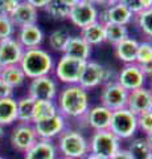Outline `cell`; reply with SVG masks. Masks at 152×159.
I'll list each match as a JSON object with an SVG mask.
<instances>
[{
    "label": "cell",
    "instance_id": "1",
    "mask_svg": "<svg viewBox=\"0 0 152 159\" xmlns=\"http://www.w3.org/2000/svg\"><path fill=\"white\" fill-rule=\"evenodd\" d=\"M58 113L65 118L82 119L90 109L89 93L78 84L66 85L57 96Z\"/></svg>",
    "mask_w": 152,
    "mask_h": 159
},
{
    "label": "cell",
    "instance_id": "2",
    "mask_svg": "<svg viewBox=\"0 0 152 159\" xmlns=\"http://www.w3.org/2000/svg\"><path fill=\"white\" fill-rule=\"evenodd\" d=\"M19 65L21 66L27 78L33 80L42 76H50L54 70L56 64L50 53L38 47L25 49Z\"/></svg>",
    "mask_w": 152,
    "mask_h": 159
},
{
    "label": "cell",
    "instance_id": "3",
    "mask_svg": "<svg viewBox=\"0 0 152 159\" xmlns=\"http://www.w3.org/2000/svg\"><path fill=\"white\" fill-rule=\"evenodd\" d=\"M56 146L62 157L72 159H85V157L90 152L89 141L85 138V135L78 130L67 127L57 138Z\"/></svg>",
    "mask_w": 152,
    "mask_h": 159
},
{
    "label": "cell",
    "instance_id": "4",
    "mask_svg": "<svg viewBox=\"0 0 152 159\" xmlns=\"http://www.w3.org/2000/svg\"><path fill=\"white\" fill-rule=\"evenodd\" d=\"M109 130L119 139H130L138 130V116L127 107L112 111Z\"/></svg>",
    "mask_w": 152,
    "mask_h": 159
},
{
    "label": "cell",
    "instance_id": "5",
    "mask_svg": "<svg viewBox=\"0 0 152 159\" xmlns=\"http://www.w3.org/2000/svg\"><path fill=\"white\" fill-rule=\"evenodd\" d=\"M85 65L86 61L62 54L58 62L54 65L53 73L60 82L65 84V85H76L80 82Z\"/></svg>",
    "mask_w": 152,
    "mask_h": 159
},
{
    "label": "cell",
    "instance_id": "6",
    "mask_svg": "<svg viewBox=\"0 0 152 159\" xmlns=\"http://www.w3.org/2000/svg\"><path fill=\"white\" fill-rule=\"evenodd\" d=\"M112 70L105 68L97 61H86L85 69L82 72L81 80L78 82V85L82 86L86 90H90L93 88L105 85V84L112 81Z\"/></svg>",
    "mask_w": 152,
    "mask_h": 159
},
{
    "label": "cell",
    "instance_id": "7",
    "mask_svg": "<svg viewBox=\"0 0 152 159\" xmlns=\"http://www.w3.org/2000/svg\"><path fill=\"white\" fill-rule=\"evenodd\" d=\"M90 152L110 159L120 148V139L110 130L94 131L89 141Z\"/></svg>",
    "mask_w": 152,
    "mask_h": 159
},
{
    "label": "cell",
    "instance_id": "8",
    "mask_svg": "<svg viewBox=\"0 0 152 159\" xmlns=\"http://www.w3.org/2000/svg\"><path fill=\"white\" fill-rule=\"evenodd\" d=\"M28 96L35 101H56L58 96L57 81L52 76H42L31 80Z\"/></svg>",
    "mask_w": 152,
    "mask_h": 159
},
{
    "label": "cell",
    "instance_id": "9",
    "mask_svg": "<svg viewBox=\"0 0 152 159\" xmlns=\"http://www.w3.org/2000/svg\"><path fill=\"white\" fill-rule=\"evenodd\" d=\"M128 92L116 81H110L103 85L101 92V105L111 111L123 109L127 105Z\"/></svg>",
    "mask_w": 152,
    "mask_h": 159
},
{
    "label": "cell",
    "instance_id": "10",
    "mask_svg": "<svg viewBox=\"0 0 152 159\" xmlns=\"http://www.w3.org/2000/svg\"><path fill=\"white\" fill-rule=\"evenodd\" d=\"M33 123H17L11 134V145L15 150L25 152L37 142Z\"/></svg>",
    "mask_w": 152,
    "mask_h": 159
},
{
    "label": "cell",
    "instance_id": "11",
    "mask_svg": "<svg viewBox=\"0 0 152 159\" xmlns=\"http://www.w3.org/2000/svg\"><path fill=\"white\" fill-rule=\"evenodd\" d=\"M69 20L76 27L82 29L90 24L99 21V12L94 4L78 2L74 7L70 8Z\"/></svg>",
    "mask_w": 152,
    "mask_h": 159
},
{
    "label": "cell",
    "instance_id": "12",
    "mask_svg": "<svg viewBox=\"0 0 152 159\" xmlns=\"http://www.w3.org/2000/svg\"><path fill=\"white\" fill-rule=\"evenodd\" d=\"M145 78V74L138 64H124V66L116 76V82L123 86L127 92H131L144 86Z\"/></svg>",
    "mask_w": 152,
    "mask_h": 159
},
{
    "label": "cell",
    "instance_id": "13",
    "mask_svg": "<svg viewBox=\"0 0 152 159\" xmlns=\"http://www.w3.org/2000/svg\"><path fill=\"white\" fill-rule=\"evenodd\" d=\"M33 127H35L38 139L53 141V139L60 137V134L66 129V118L58 113L57 116L49 119L33 123Z\"/></svg>",
    "mask_w": 152,
    "mask_h": 159
},
{
    "label": "cell",
    "instance_id": "14",
    "mask_svg": "<svg viewBox=\"0 0 152 159\" xmlns=\"http://www.w3.org/2000/svg\"><path fill=\"white\" fill-rule=\"evenodd\" d=\"M24 49L16 37H9L0 40V66H9L20 64Z\"/></svg>",
    "mask_w": 152,
    "mask_h": 159
},
{
    "label": "cell",
    "instance_id": "15",
    "mask_svg": "<svg viewBox=\"0 0 152 159\" xmlns=\"http://www.w3.org/2000/svg\"><path fill=\"white\" fill-rule=\"evenodd\" d=\"M126 107L135 116H140L145 111L152 110V92L144 86L128 92Z\"/></svg>",
    "mask_w": 152,
    "mask_h": 159
},
{
    "label": "cell",
    "instance_id": "16",
    "mask_svg": "<svg viewBox=\"0 0 152 159\" xmlns=\"http://www.w3.org/2000/svg\"><path fill=\"white\" fill-rule=\"evenodd\" d=\"M132 20H134V13L120 3L106 7L99 16V21L102 24H116V25L124 27L128 25Z\"/></svg>",
    "mask_w": 152,
    "mask_h": 159
},
{
    "label": "cell",
    "instance_id": "17",
    "mask_svg": "<svg viewBox=\"0 0 152 159\" xmlns=\"http://www.w3.org/2000/svg\"><path fill=\"white\" fill-rule=\"evenodd\" d=\"M111 114L112 111L109 110L107 107L102 105H97V106L90 107L82 119L86 122V126L93 129L94 131L109 130Z\"/></svg>",
    "mask_w": 152,
    "mask_h": 159
},
{
    "label": "cell",
    "instance_id": "18",
    "mask_svg": "<svg viewBox=\"0 0 152 159\" xmlns=\"http://www.w3.org/2000/svg\"><path fill=\"white\" fill-rule=\"evenodd\" d=\"M44 32L42 29L37 25H25L20 27L17 31V37L16 40L21 44L24 49H32V48H38L44 41Z\"/></svg>",
    "mask_w": 152,
    "mask_h": 159
},
{
    "label": "cell",
    "instance_id": "19",
    "mask_svg": "<svg viewBox=\"0 0 152 159\" xmlns=\"http://www.w3.org/2000/svg\"><path fill=\"white\" fill-rule=\"evenodd\" d=\"M91 48L93 47L89 45L81 36H70L62 54L82 61H89L91 56Z\"/></svg>",
    "mask_w": 152,
    "mask_h": 159
},
{
    "label": "cell",
    "instance_id": "20",
    "mask_svg": "<svg viewBox=\"0 0 152 159\" xmlns=\"http://www.w3.org/2000/svg\"><path fill=\"white\" fill-rule=\"evenodd\" d=\"M58 150L53 141L37 139V142L29 150L24 152V159H56Z\"/></svg>",
    "mask_w": 152,
    "mask_h": 159
},
{
    "label": "cell",
    "instance_id": "21",
    "mask_svg": "<svg viewBox=\"0 0 152 159\" xmlns=\"http://www.w3.org/2000/svg\"><path fill=\"white\" fill-rule=\"evenodd\" d=\"M38 13L37 9L33 8L31 4H28L27 2L21 0L19 3L17 8L15 9V12L11 15V20L15 24V27H25V25H33L37 24Z\"/></svg>",
    "mask_w": 152,
    "mask_h": 159
},
{
    "label": "cell",
    "instance_id": "22",
    "mask_svg": "<svg viewBox=\"0 0 152 159\" xmlns=\"http://www.w3.org/2000/svg\"><path fill=\"white\" fill-rule=\"evenodd\" d=\"M139 41L132 37H127L123 41L114 45L115 57L123 64H134L136 60V52H138Z\"/></svg>",
    "mask_w": 152,
    "mask_h": 159
},
{
    "label": "cell",
    "instance_id": "23",
    "mask_svg": "<svg viewBox=\"0 0 152 159\" xmlns=\"http://www.w3.org/2000/svg\"><path fill=\"white\" fill-rule=\"evenodd\" d=\"M17 121V101L13 97L0 99V126H8Z\"/></svg>",
    "mask_w": 152,
    "mask_h": 159
},
{
    "label": "cell",
    "instance_id": "24",
    "mask_svg": "<svg viewBox=\"0 0 152 159\" xmlns=\"http://www.w3.org/2000/svg\"><path fill=\"white\" fill-rule=\"evenodd\" d=\"M0 80H3L4 82L9 85L12 89L20 88L24 82H25V74H24L21 66L19 65H9L2 68V73H0Z\"/></svg>",
    "mask_w": 152,
    "mask_h": 159
},
{
    "label": "cell",
    "instance_id": "25",
    "mask_svg": "<svg viewBox=\"0 0 152 159\" xmlns=\"http://www.w3.org/2000/svg\"><path fill=\"white\" fill-rule=\"evenodd\" d=\"M80 36L91 47L99 45V44L105 43V25L101 21L90 24L81 29Z\"/></svg>",
    "mask_w": 152,
    "mask_h": 159
},
{
    "label": "cell",
    "instance_id": "26",
    "mask_svg": "<svg viewBox=\"0 0 152 159\" xmlns=\"http://www.w3.org/2000/svg\"><path fill=\"white\" fill-rule=\"evenodd\" d=\"M58 114V107L56 101H35V109H33V122H41L54 117Z\"/></svg>",
    "mask_w": 152,
    "mask_h": 159
},
{
    "label": "cell",
    "instance_id": "27",
    "mask_svg": "<svg viewBox=\"0 0 152 159\" xmlns=\"http://www.w3.org/2000/svg\"><path fill=\"white\" fill-rule=\"evenodd\" d=\"M33 109L35 99L25 96L17 101V122L19 123H32L33 122Z\"/></svg>",
    "mask_w": 152,
    "mask_h": 159
},
{
    "label": "cell",
    "instance_id": "28",
    "mask_svg": "<svg viewBox=\"0 0 152 159\" xmlns=\"http://www.w3.org/2000/svg\"><path fill=\"white\" fill-rule=\"evenodd\" d=\"M105 25V41L111 45H116L128 36V29L124 25H116V24H103Z\"/></svg>",
    "mask_w": 152,
    "mask_h": 159
},
{
    "label": "cell",
    "instance_id": "29",
    "mask_svg": "<svg viewBox=\"0 0 152 159\" xmlns=\"http://www.w3.org/2000/svg\"><path fill=\"white\" fill-rule=\"evenodd\" d=\"M127 150L130 151L132 159H150L152 155V148L145 138H136L131 141Z\"/></svg>",
    "mask_w": 152,
    "mask_h": 159
},
{
    "label": "cell",
    "instance_id": "30",
    "mask_svg": "<svg viewBox=\"0 0 152 159\" xmlns=\"http://www.w3.org/2000/svg\"><path fill=\"white\" fill-rule=\"evenodd\" d=\"M45 12L54 20H66L69 19L70 8L66 7L61 0H48L45 6Z\"/></svg>",
    "mask_w": 152,
    "mask_h": 159
},
{
    "label": "cell",
    "instance_id": "31",
    "mask_svg": "<svg viewBox=\"0 0 152 159\" xmlns=\"http://www.w3.org/2000/svg\"><path fill=\"white\" fill-rule=\"evenodd\" d=\"M70 34L66 29L60 28V29H54L48 37V44L54 52H61L63 53V49L66 47V43L69 40Z\"/></svg>",
    "mask_w": 152,
    "mask_h": 159
},
{
    "label": "cell",
    "instance_id": "32",
    "mask_svg": "<svg viewBox=\"0 0 152 159\" xmlns=\"http://www.w3.org/2000/svg\"><path fill=\"white\" fill-rule=\"evenodd\" d=\"M134 19L143 34L152 37V7L135 15Z\"/></svg>",
    "mask_w": 152,
    "mask_h": 159
},
{
    "label": "cell",
    "instance_id": "33",
    "mask_svg": "<svg viewBox=\"0 0 152 159\" xmlns=\"http://www.w3.org/2000/svg\"><path fill=\"white\" fill-rule=\"evenodd\" d=\"M150 61H152V43L150 41L139 43L135 64H138L139 66H143Z\"/></svg>",
    "mask_w": 152,
    "mask_h": 159
},
{
    "label": "cell",
    "instance_id": "34",
    "mask_svg": "<svg viewBox=\"0 0 152 159\" xmlns=\"http://www.w3.org/2000/svg\"><path fill=\"white\" fill-rule=\"evenodd\" d=\"M15 32H16V27L12 23L11 17L0 16V40L13 37Z\"/></svg>",
    "mask_w": 152,
    "mask_h": 159
},
{
    "label": "cell",
    "instance_id": "35",
    "mask_svg": "<svg viewBox=\"0 0 152 159\" xmlns=\"http://www.w3.org/2000/svg\"><path fill=\"white\" fill-rule=\"evenodd\" d=\"M138 129L145 135L152 133V110L138 116Z\"/></svg>",
    "mask_w": 152,
    "mask_h": 159
},
{
    "label": "cell",
    "instance_id": "36",
    "mask_svg": "<svg viewBox=\"0 0 152 159\" xmlns=\"http://www.w3.org/2000/svg\"><path fill=\"white\" fill-rule=\"evenodd\" d=\"M21 0H0V16L11 17Z\"/></svg>",
    "mask_w": 152,
    "mask_h": 159
},
{
    "label": "cell",
    "instance_id": "37",
    "mask_svg": "<svg viewBox=\"0 0 152 159\" xmlns=\"http://www.w3.org/2000/svg\"><path fill=\"white\" fill-rule=\"evenodd\" d=\"M119 3L123 4L128 11H131L132 13H134V16L138 15L139 12H141V7H140L139 0H119Z\"/></svg>",
    "mask_w": 152,
    "mask_h": 159
},
{
    "label": "cell",
    "instance_id": "38",
    "mask_svg": "<svg viewBox=\"0 0 152 159\" xmlns=\"http://www.w3.org/2000/svg\"><path fill=\"white\" fill-rule=\"evenodd\" d=\"M12 94H13V89L9 85H7L3 80H0V99L12 97Z\"/></svg>",
    "mask_w": 152,
    "mask_h": 159
},
{
    "label": "cell",
    "instance_id": "39",
    "mask_svg": "<svg viewBox=\"0 0 152 159\" xmlns=\"http://www.w3.org/2000/svg\"><path fill=\"white\" fill-rule=\"evenodd\" d=\"M110 159H132V157L127 148H119Z\"/></svg>",
    "mask_w": 152,
    "mask_h": 159
},
{
    "label": "cell",
    "instance_id": "40",
    "mask_svg": "<svg viewBox=\"0 0 152 159\" xmlns=\"http://www.w3.org/2000/svg\"><path fill=\"white\" fill-rule=\"evenodd\" d=\"M24 2H27L28 4H31L33 8H36L38 11V9H41V8H45L48 0H24Z\"/></svg>",
    "mask_w": 152,
    "mask_h": 159
},
{
    "label": "cell",
    "instance_id": "41",
    "mask_svg": "<svg viewBox=\"0 0 152 159\" xmlns=\"http://www.w3.org/2000/svg\"><path fill=\"white\" fill-rule=\"evenodd\" d=\"M143 73L145 74V77H152V61H150L148 64H145V65L140 66Z\"/></svg>",
    "mask_w": 152,
    "mask_h": 159
},
{
    "label": "cell",
    "instance_id": "42",
    "mask_svg": "<svg viewBox=\"0 0 152 159\" xmlns=\"http://www.w3.org/2000/svg\"><path fill=\"white\" fill-rule=\"evenodd\" d=\"M140 2V7H141V11L144 9H148L152 7V0H139Z\"/></svg>",
    "mask_w": 152,
    "mask_h": 159
},
{
    "label": "cell",
    "instance_id": "43",
    "mask_svg": "<svg viewBox=\"0 0 152 159\" xmlns=\"http://www.w3.org/2000/svg\"><path fill=\"white\" fill-rule=\"evenodd\" d=\"M115 3H119V0H98V4H103L105 7H109L112 6Z\"/></svg>",
    "mask_w": 152,
    "mask_h": 159
},
{
    "label": "cell",
    "instance_id": "44",
    "mask_svg": "<svg viewBox=\"0 0 152 159\" xmlns=\"http://www.w3.org/2000/svg\"><path fill=\"white\" fill-rule=\"evenodd\" d=\"M61 2H62L63 4H65V6H66V7H69V8H72V7H74V6H76V4H77L78 2H80V0H61Z\"/></svg>",
    "mask_w": 152,
    "mask_h": 159
},
{
    "label": "cell",
    "instance_id": "45",
    "mask_svg": "<svg viewBox=\"0 0 152 159\" xmlns=\"http://www.w3.org/2000/svg\"><path fill=\"white\" fill-rule=\"evenodd\" d=\"M85 159H107L105 157H101V155H97V154H93V152H89L87 155L85 157Z\"/></svg>",
    "mask_w": 152,
    "mask_h": 159
},
{
    "label": "cell",
    "instance_id": "46",
    "mask_svg": "<svg viewBox=\"0 0 152 159\" xmlns=\"http://www.w3.org/2000/svg\"><path fill=\"white\" fill-rule=\"evenodd\" d=\"M147 142H148V145L151 146V148H152V133L151 134H148V135H147Z\"/></svg>",
    "mask_w": 152,
    "mask_h": 159
},
{
    "label": "cell",
    "instance_id": "47",
    "mask_svg": "<svg viewBox=\"0 0 152 159\" xmlns=\"http://www.w3.org/2000/svg\"><path fill=\"white\" fill-rule=\"evenodd\" d=\"M80 2H83V3H90V4H98V0H80Z\"/></svg>",
    "mask_w": 152,
    "mask_h": 159
},
{
    "label": "cell",
    "instance_id": "48",
    "mask_svg": "<svg viewBox=\"0 0 152 159\" xmlns=\"http://www.w3.org/2000/svg\"><path fill=\"white\" fill-rule=\"evenodd\" d=\"M56 159H72V158H67V157H62V155H60V157H57Z\"/></svg>",
    "mask_w": 152,
    "mask_h": 159
},
{
    "label": "cell",
    "instance_id": "49",
    "mask_svg": "<svg viewBox=\"0 0 152 159\" xmlns=\"http://www.w3.org/2000/svg\"><path fill=\"white\" fill-rule=\"evenodd\" d=\"M2 137H3V127L0 126V139H2Z\"/></svg>",
    "mask_w": 152,
    "mask_h": 159
},
{
    "label": "cell",
    "instance_id": "50",
    "mask_svg": "<svg viewBox=\"0 0 152 159\" xmlns=\"http://www.w3.org/2000/svg\"><path fill=\"white\" fill-rule=\"evenodd\" d=\"M150 90L152 92V81H151V88H150Z\"/></svg>",
    "mask_w": 152,
    "mask_h": 159
},
{
    "label": "cell",
    "instance_id": "51",
    "mask_svg": "<svg viewBox=\"0 0 152 159\" xmlns=\"http://www.w3.org/2000/svg\"><path fill=\"white\" fill-rule=\"evenodd\" d=\"M0 159H6V158H3V157H0Z\"/></svg>",
    "mask_w": 152,
    "mask_h": 159
},
{
    "label": "cell",
    "instance_id": "52",
    "mask_svg": "<svg viewBox=\"0 0 152 159\" xmlns=\"http://www.w3.org/2000/svg\"><path fill=\"white\" fill-rule=\"evenodd\" d=\"M0 73H2V66H0Z\"/></svg>",
    "mask_w": 152,
    "mask_h": 159
},
{
    "label": "cell",
    "instance_id": "53",
    "mask_svg": "<svg viewBox=\"0 0 152 159\" xmlns=\"http://www.w3.org/2000/svg\"><path fill=\"white\" fill-rule=\"evenodd\" d=\"M150 159H152V155H151V158H150Z\"/></svg>",
    "mask_w": 152,
    "mask_h": 159
}]
</instances>
